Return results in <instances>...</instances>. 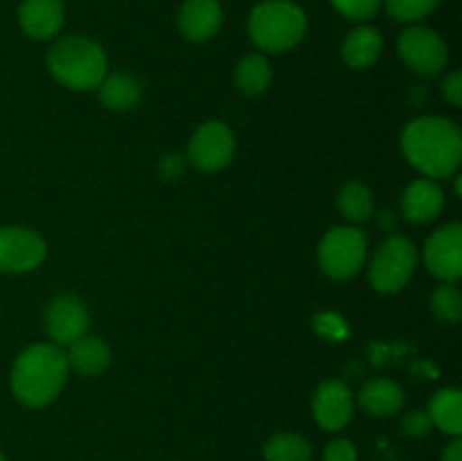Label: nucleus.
Returning a JSON list of instances; mask_svg holds the SVG:
<instances>
[{"label": "nucleus", "instance_id": "nucleus-4", "mask_svg": "<svg viewBox=\"0 0 462 461\" xmlns=\"http://www.w3.org/2000/svg\"><path fill=\"white\" fill-rule=\"evenodd\" d=\"M248 34L262 52H284L307 34V16L291 0H262L248 16Z\"/></svg>", "mask_w": 462, "mask_h": 461}, {"label": "nucleus", "instance_id": "nucleus-29", "mask_svg": "<svg viewBox=\"0 0 462 461\" xmlns=\"http://www.w3.org/2000/svg\"><path fill=\"white\" fill-rule=\"evenodd\" d=\"M440 90H442V95H445V98L454 104V107H460L462 104V72L460 71L449 72V75L442 80Z\"/></svg>", "mask_w": 462, "mask_h": 461}, {"label": "nucleus", "instance_id": "nucleus-11", "mask_svg": "<svg viewBox=\"0 0 462 461\" xmlns=\"http://www.w3.org/2000/svg\"><path fill=\"white\" fill-rule=\"evenodd\" d=\"M45 330L57 346H70L88 333V310L84 301L72 294L52 298L45 310Z\"/></svg>", "mask_w": 462, "mask_h": 461}, {"label": "nucleus", "instance_id": "nucleus-2", "mask_svg": "<svg viewBox=\"0 0 462 461\" xmlns=\"http://www.w3.org/2000/svg\"><path fill=\"white\" fill-rule=\"evenodd\" d=\"M66 353L57 343H34L12 366V391L21 405L41 409L57 400L68 380Z\"/></svg>", "mask_w": 462, "mask_h": 461}, {"label": "nucleus", "instance_id": "nucleus-32", "mask_svg": "<svg viewBox=\"0 0 462 461\" xmlns=\"http://www.w3.org/2000/svg\"><path fill=\"white\" fill-rule=\"evenodd\" d=\"M382 220H383V221H382V229H383V230H391L393 226H395V217H393L388 211L382 212Z\"/></svg>", "mask_w": 462, "mask_h": 461}, {"label": "nucleus", "instance_id": "nucleus-17", "mask_svg": "<svg viewBox=\"0 0 462 461\" xmlns=\"http://www.w3.org/2000/svg\"><path fill=\"white\" fill-rule=\"evenodd\" d=\"M383 50V39L382 32L377 27L361 25L355 27L350 34L343 39L341 54L343 61L347 63L355 71H364V68H370L379 59Z\"/></svg>", "mask_w": 462, "mask_h": 461}, {"label": "nucleus", "instance_id": "nucleus-15", "mask_svg": "<svg viewBox=\"0 0 462 461\" xmlns=\"http://www.w3.org/2000/svg\"><path fill=\"white\" fill-rule=\"evenodd\" d=\"M445 208V193L433 179H418L402 194V212L411 224H427Z\"/></svg>", "mask_w": 462, "mask_h": 461}, {"label": "nucleus", "instance_id": "nucleus-14", "mask_svg": "<svg viewBox=\"0 0 462 461\" xmlns=\"http://www.w3.org/2000/svg\"><path fill=\"white\" fill-rule=\"evenodd\" d=\"M63 12L61 0H23L18 7V23L21 30L30 39L48 41L59 34L63 27Z\"/></svg>", "mask_w": 462, "mask_h": 461}, {"label": "nucleus", "instance_id": "nucleus-7", "mask_svg": "<svg viewBox=\"0 0 462 461\" xmlns=\"http://www.w3.org/2000/svg\"><path fill=\"white\" fill-rule=\"evenodd\" d=\"M397 52L411 71L422 77L440 75L449 61V50L440 34L422 25L406 27L402 32L397 41Z\"/></svg>", "mask_w": 462, "mask_h": 461}, {"label": "nucleus", "instance_id": "nucleus-31", "mask_svg": "<svg viewBox=\"0 0 462 461\" xmlns=\"http://www.w3.org/2000/svg\"><path fill=\"white\" fill-rule=\"evenodd\" d=\"M442 461H462V441L460 437H454L442 450Z\"/></svg>", "mask_w": 462, "mask_h": 461}, {"label": "nucleus", "instance_id": "nucleus-3", "mask_svg": "<svg viewBox=\"0 0 462 461\" xmlns=\"http://www.w3.org/2000/svg\"><path fill=\"white\" fill-rule=\"evenodd\" d=\"M48 68L59 84L72 90L97 89L106 77L108 61L102 45L88 36H61L48 50Z\"/></svg>", "mask_w": 462, "mask_h": 461}, {"label": "nucleus", "instance_id": "nucleus-28", "mask_svg": "<svg viewBox=\"0 0 462 461\" xmlns=\"http://www.w3.org/2000/svg\"><path fill=\"white\" fill-rule=\"evenodd\" d=\"M359 459V452H356L355 443L347 441V438H334L325 446L323 461H356Z\"/></svg>", "mask_w": 462, "mask_h": 461}, {"label": "nucleus", "instance_id": "nucleus-5", "mask_svg": "<svg viewBox=\"0 0 462 461\" xmlns=\"http://www.w3.org/2000/svg\"><path fill=\"white\" fill-rule=\"evenodd\" d=\"M418 267V249L404 235H391L379 244L370 262L368 278L377 292L395 294L409 285Z\"/></svg>", "mask_w": 462, "mask_h": 461}, {"label": "nucleus", "instance_id": "nucleus-12", "mask_svg": "<svg viewBox=\"0 0 462 461\" xmlns=\"http://www.w3.org/2000/svg\"><path fill=\"white\" fill-rule=\"evenodd\" d=\"M316 423L328 432H338L346 428L355 416V398L341 380H325L311 400Z\"/></svg>", "mask_w": 462, "mask_h": 461}, {"label": "nucleus", "instance_id": "nucleus-23", "mask_svg": "<svg viewBox=\"0 0 462 461\" xmlns=\"http://www.w3.org/2000/svg\"><path fill=\"white\" fill-rule=\"evenodd\" d=\"M311 455V443L293 432L273 434L264 446V461H310Z\"/></svg>", "mask_w": 462, "mask_h": 461}, {"label": "nucleus", "instance_id": "nucleus-20", "mask_svg": "<svg viewBox=\"0 0 462 461\" xmlns=\"http://www.w3.org/2000/svg\"><path fill=\"white\" fill-rule=\"evenodd\" d=\"M429 419L440 432L449 437H460L462 434V393L458 389L447 387L440 389L429 402Z\"/></svg>", "mask_w": 462, "mask_h": 461}, {"label": "nucleus", "instance_id": "nucleus-18", "mask_svg": "<svg viewBox=\"0 0 462 461\" xmlns=\"http://www.w3.org/2000/svg\"><path fill=\"white\" fill-rule=\"evenodd\" d=\"M68 369H75L79 375H99L111 364V348L99 337L86 333L77 342L68 346L66 353Z\"/></svg>", "mask_w": 462, "mask_h": 461}, {"label": "nucleus", "instance_id": "nucleus-13", "mask_svg": "<svg viewBox=\"0 0 462 461\" xmlns=\"http://www.w3.org/2000/svg\"><path fill=\"white\" fill-rule=\"evenodd\" d=\"M224 9L219 0H185L179 9L180 34L194 43L212 39L221 30Z\"/></svg>", "mask_w": 462, "mask_h": 461}, {"label": "nucleus", "instance_id": "nucleus-33", "mask_svg": "<svg viewBox=\"0 0 462 461\" xmlns=\"http://www.w3.org/2000/svg\"><path fill=\"white\" fill-rule=\"evenodd\" d=\"M0 461H5V455H3V452H0Z\"/></svg>", "mask_w": 462, "mask_h": 461}, {"label": "nucleus", "instance_id": "nucleus-22", "mask_svg": "<svg viewBox=\"0 0 462 461\" xmlns=\"http://www.w3.org/2000/svg\"><path fill=\"white\" fill-rule=\"evenodd\" d=\"M338 211L355 224L368 221L374 212V199L368 185L359 183V181H350L343 185L338 193Z\"/></svg>", "mask_w": 462, "mask_h": 461}, {"label": "nucleus", "instance_id": "nucleus-25", "mask_svg": "<svg viewBox=\"0 0 462 461\" xmlns=\"http://www.w3.org/2000/svg\"><path fill=\"white\" fill-rule=\"evenodd\" d=\"M386 12L400 23H415L436 12L440 0H383Z\"/></svg>", "mask_w": 462, "mask_h": 461}, {"label": "nucleus", "instance_id": "nucleus-10", "mask_svg": "<svg viewBox=\"0 0 462 461\" xmlns=\"http://www.w3.org/2000/svg\"><path fill=\"white\" fill-rule=\"evenodd\" d=\"M424 262L436 278L456 283L462 276V226L458 221L433 230L424 242Z\"/></svg>", "mask_w": 462, "mask_h": 461}, {"label": "nucleus", "instance_id": "nucleus-21", "mask_svg": "<svg viewBox=\"0 0 462 461\" xmlns=\"http://www.w3.org/2000/svg\"><path fill=\"white\" fill-rule=\"evenodd\" d=\"M271 84V63L262 52L246 54L235 66V86L244 95H260Z\"/></svg>", "mask_w": 462, "mask_h": 461}, {"label": "nucleus", "instance_id": "nucleus-24", "mask_svg": "<svg viewBox=\"0 0 462 461\" xmlns=\"http://www.w3.org/2000/svg\"><path fill=\"white\" fill-rule=\"evenodd\" d=\"M431 307L438 319L447 321V324H458L462 316V296L458 287H454L451 283L438 285L431 296Z\"/></svg>", "mask_w": 462, "mask_h": 461}, {"label": "nucleus", "instance_id": "nucleus-27", "mask_svg": "<svg viewBox=\"0 0 462 461\" xmlns=\"http://www.w3.org/2000/svg\"><path fill=\"white\" fill-rule=\"evenodd\" d=\"M431 419H429V414L424 409H413L409 411V414L404 416V420H402V429H404V434H409V437L413 438H422L427 437L429 432H431Z\"/></svg>", "mask_w": 462, "mask_h": 461}, {"label": "nucleus", "instance_id": "nucleus-9", "mask_svg": "<svg viewBox=\"0 0 462 461\" xmlns=\"http://www.w3.org/2000/svg\"><path fill=\"white\" fill-rule=\"evenodd\" d=\"M43 238L25 226H0V274L32 271L45 260Z\"/></svg>", "mask_w": 462, "mask_h": 461}, {"label": "nucleus", "instance_id": "nucleus-30", "mask_svg": "<svg viewBox=\"0 0 462 461\" xmlns=\"http://www.w3.org/2000/svg\"><path fill=\"white\" fill-rule=\"evenodd\" d=\"M185 172V158L179 156V154H167L165 158L161 161V174L165 179H179L180 174Z\"/></svg>", "mask_w": 462, "mask_h": 461}, {"label": "nucleus", "instance_id": "nucleus-16", "mask_svg": "<svg viewBox=\"0 0 462 461\" xmlns=\"http://www.w3.org/2000/svg\"><path fill=\"white\" fill-rule=\"evenodd\" d=\"M359 407L374 419H388L404 407V391L393 380H370L359 391Z\"/></svg>", "mask_w": 462, "mask_h": 461}, {"label": "nucleus", "instance_id": "nucleus-8", "mask_svg": "<svg viewBox=\"0 0 462 461\" xmlns=\"http://www.w3.org/2000/svg\"><path fill=\"white\" fill-rule=\"evenodd\" d=\"M235 140L233 129L219 120L203 122L188 145V158L197 170L201 172H219L233 161Z\"/></svg>", "mask_w": 462, "mask_h": 461}, {"label": "nucleus", "instance_id": "nucleus-1", "mask_svg": "<svg viewBox=\"0 0 462 461\" xmlns=\"http://www.w3.org/2000/svg\"><path fill=\"white\" fill-rule=\"evenodd\" d=\"M402 152L427 179H447L460 165L462 134L449 118H415L402 131Z\"/></svg>", "mask_w": 462, "mask_h": 461}, {"label": "nucleus", "instance_id": "nucleus-26", "mask_svg": "<svg viewBox=\"0 0 462 461\" xmlns=\"http://www.w3.org/2000/svg\"><path fill=\"white\" fill-rule=\"evenodd\" d=\"M329 3L347 21H368L379 12L383 0H329Z\"/></svg>", "mask_w": 462, "mask_h": 461}, {"label": "nucleus", "instance_id": "nucleus-19", "mask_svg": "<svg viewBox=\"0 0 462 461\" xmlns=\"http://www.w3.org/2000/svg\"><path fill=\"white\" fill-rule=\"evenodd\" d=\"M99 102L111 111H129L143 98V84L131 72H113L104 77L97 86Z\"/></svg>", "mask_w": 462, "mask_h": 461}, {"label": "nucleus", "instance_id": "nucleus-6", "mask_svg": "<svg viewBox=\"0 0 462 461\" xmlns=\"http://www.w3.org/2000/svg\"><path fill=\"white\" fill-rule=\"evenodd\" d=\"M368 256V240L355 226H337L325 233L319 247L320 269L334 280H347L359 274Z\"/></svg>", "mask_w": 462, "mask_h": 461}]
</instances>
